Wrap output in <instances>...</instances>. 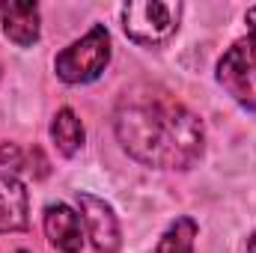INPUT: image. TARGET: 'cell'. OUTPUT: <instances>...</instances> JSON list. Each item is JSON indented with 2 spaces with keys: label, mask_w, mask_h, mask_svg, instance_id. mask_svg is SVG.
Wrapping results in <instances>:
<instances>
[{
  "label": "cell",
  "mask_w": 256,
  "mask_h": 253,
  "mask_svg": "<svg viewBox=\"0 0 256 253\" xmlns=\"http://www.w3.org/2000/svg\"><path fill=\"white\" fill-rule=\"evenodd\" d=\"M116 137L131 158L149 167L185 170L202 152V122L170 92L137 86L116 108Z\"/></svg>",
  "instance_id": "obj_1"
},
{
  "label": "cell",
  "mask_w": 256,
  "mask_h": 253,
  "mask_svg": "<svg viewBox=\"0 0 256 253\" xmlns=\"http://www.w3.org/2000/svg\"><path fill=\"white\" fill-rule=\"evenodd\" d=\"M218 80L242 108L256 110V9L248 12V36L220 57Z\"/></svg>",
  "instance_id": "obj_2"
},
{
  "label": "cell",
  "mask_w": 256,
  "mask_h": 253,
  "mask_svg": "<svg viewBox=\"0 0 256 253\" xmlns=\"http://www.w3.org/2000/svg\"><path fill=\"white\" fill-rule=\"evenodd\" d=\"M108 60H110V33L108 27L96 24L84 39H78L74 45L57 54L54 68L57 78L66 84H90L104 72Z\"/></svg>",
  "instance_id": "obj_3"
},
{
  "label": "cell",
  "mask_w": 256,
  "mask_h": 253,
  "mask_svg": "<svg viewBox=\"0 0 256 253\" xmlns=\"http://www.w3.org/2000/svg\"><path fill=\"white\" fill-rule=\"evenodd\" d=\"M182 18V3H161V0H137L122 9L126 36L137 45H161L167 42Z\"/></svg>",
  "instance_id": "obj_4"
},
{
  "label": "cell",
  "mask_w": 256,
  "mask_h": 253,
  "mask_svg": "<svg viewBox=\"0 0 256 253\" xmlns=\"http://www.w3.org/2000/svg\"><path fill=\"white\" fill-rule=\"evenodd\" d=\"M78 206H80V214H84L92 248L98 253L120 250V220H116L114 208L104 200H98V196H92L86 190H78Z\"/></svg>",
  "instance_id": "obj_5"
},
{
  "label": "cell",
  "mask_w": 256,
  "mask_h": 253,
  "mask_svg": "<svg viewBox=\"0 0 256 253\" xmlns=\"http://www.w3.org/2000/svg\"><path fill=\"white\" fill-rule=\"evenodd\" d=\"M45 236H48V242L57 250L78 253L80 244H84V238H80V218L63 202L48 206L45 208Z\"/></svg>",
  "instance_id": "obj_6"
},
{
  "label": "cell",
  "mask_w": 256,
  "mask_h": 253,
  "mask_svg": "<svg viewBox=\"0 0 256 253\" xmlns=\"http://www.w3.org/2000/svg\"><path fill=\"white\" fill-rule=\"evenodd\" d=\"M0 18H3V33L21 45V48H30L36 39H39V6L36 3H3L0 6Z\"/></svg>",
  "instance_id": "obj_7"
},
{
  "label": "cell",
  "mask_w": 256,
  "mask_h": 253,
  "mask_svg": "<svg viewBox=\"0 0 256 253\" xmlns=\"http://www.w3.org/2000/svg\"><path fill=\"white\" fill-rule=\"evenodd\" d=\"M27 190L12 173H0V232L27 226Z\"/></svg>",
  "instance_id": "obj_8"
},
{
  "label": "cell",
  "mask_w": 256,
  "mask_h": 253,
  "mask_svg": "<svg viewBox=\"0 0 256 253\" xmlns=\"http://www.w3.org/2000/svg\"><path fill=\"white\" fill-rule=\"evenodd\" d=\"M51 137H54L57 149L63 152L66 158H72V155L84 146V126H80V120L74 116V110L63 108V110L54 116V122H51Z\"/></svg>",
  "instance_id": "obj_9"
},
{
  "label": "cell",
  "mask_w": 256,
  "mask_h": 253,
  "mask_svg": "<svg viewBox=\"0 0 256 253\" xmlns=\"http://www.w3.org/2000/svg\"><path fill=\"white\" fill-rule=\"evenodd\" d=\"M194 238H196V224L191 218H179L158 242L155 253H194Z\"/></svg>",
  "instance_id": "obj_10"
},
{
  "label": "cell",
  "mask_w": 256,
  "mask_h": 253,
  "mask_svg": "<svg viewBox=\"0 0 256 253\" xmlns=\"http://www.w3.org/2000/svg\"><path fill=\"white\" fill-rule=\"evenodd\" d=\"M0 164H3V167H9V170H21V167H24L21 152H18V146H15V143H3V146H0Z\"/></svg>",
  "instance_id": "obj_11"
},
{
  "label": "cell",
  "mask_w": 256,
  "mask_h": 253,
  "mask_svg": "<svg viewBox=\"0 0 256 253\" xmlns=\"http://www.w3.org/2000/svg\"><path fill=\"white\" fill-rule=\"evenodd\" d=\"M248 253H256V232L248 238Z\"/></svg>",
  "instance_id": "obj_12"
},
{
  "label": "cell",
  "mask_w": 256,
  "mask_h": 253,
  "mask_svg": "<svg viewBox=\"0 0 256 253\" xmlns=\"http://www.w3.org/2000/svg\"><path fill=\"white\" fill-rule=\"evenodd\" d=\"M18 253H27V250H18Z\"/></svg>",
  "instance_id": "obj_13"
}]
</instances>
